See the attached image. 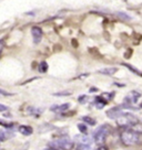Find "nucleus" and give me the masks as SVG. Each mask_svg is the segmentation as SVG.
I'll use <instances>...</instances> for the list:
<instances>
[{
    "mask_svg": "<svg viewBox=\"0 0 142 150\" xmlns=\"http://www.w3.org/2000/svg\"><path fill=\"white\" fill-rule=\"evenodd\" d=\"M120 139H121V142L124 146L132 147V146H136L139 144L140 136L138 134H136V132H133L132 130H130V129H124L120 134Z\"/></svg>",
    "mask_w": 142,
    "mask_h": 150,
    "instance_id": "1",
    "label": "nucleus"
},
{
    "mask_svg": "<svg viewBox=\"0 0 142 150\" xmlns=\"http://www.w3.org/2000/svg\"><path fill=\"white\" fill-rule=\"evenodd\" d=\"M115 122H117V125L119 127L124 128V129H129L132 125H134L136 122H139V119L133 114L124 112L122 116H120L118 119H115Z\"/></svg>",
    "mask_w": 142,
    "mask_h": 150,
    "instance_id": "2",
    "label": "nucleus"
},
{
    "mask_svg": "<svg viewBox=\"0 0 142 150\" xmlns=\"http://www.w3.org/2000/svg\"><path fill=\"white\" fill-rule=\"evenodd\" d=\"M51 148L56 150H72L75 147L73 141L68 139V138H61V139H57L50 142Z\"/></svg>",
    "mask_w": 142,
    "mask_h": 150,
    "instance_id": "3",
    "label": "nucleus"
},
{
    "mask_svg": "<svg viewBox=\"0 0 142 150\" xmlns=\"http://www.w3.org/2000/svg\"><path fill=\"white\" fill-rule=\"evenodd\" d=\"M108 127L103 125V126H100L98 128V130L95 131V141L98 146H104V142L107 140V137H108Z\"/></svg>",
    "mask_w": 142,
    "mask_h": 150,
    "instance_id": "4",
    "label": "nucleus"
},
{
    "mask_svg": "<svg viewBox=\"0 0 142 150\" xmlns=\"http://www.w3.org/2000/svg\"><path fill=\"white\" fill-rule=\"evenodd\" d=\"M123 114H124V112H123L121 106H117V107L110 108V109H108L107 112H105L107 117L110 118V119H118L120 116H122Z\"/></svg>",
    "mask_w": 142,
    "mask_h": 150,
    "instance_id": "5",
    "label": "nucleus"
},
{
    "mask_svg": "<svg viewBox=\"0 0 142 150\" xmlns=\"http://www.w3.org/2000/svg\"><path fill=\"white\" fill-rule=\"evenodd\" d=\"M141 97V93H139L137 91H131L130 93L126 96L124 102L128 105H132V104H137L139 102V99Z\"/></svg>",
    "mask_w": 142,
    "mask_h": 150,
    "instance_id": "6",
    "label": "nucleus"
},
{
    "mask_svg": "<svg viewBox=\"0 0 142 150\" xmlns=\"http://www.w3.org/2000/svg\"><path fill=\"white\" fill-rule=\"evenodd\" d=\"M31 34H32V39H33V42L36 44L40 43L41 39H42V30L39 28V27H32L31 29Z\"/></svg>",
    "mask_w": 142,
    "mask_h": 150,
    "instance_id": "7",
    "label": "nucleus"
},
{
    "mask_svg": "<svg viewBox=\"0 0 142 150\" xmlns=\"http://www.w3.org/2000/svg\"><path fill=\"white\" fill-rule=\"evenodd\" d=\"M70 107V104L66 103V104H61V105H53L50 107V110L55 112H66L67 109H69Z\"/></svg>",
    "mask_w": 142,
    "mask_h": 150,
    "instance_id": "8",
    "label": "nucleus"
},
{
    "mask_svg": "<svg viewBox=\"0 0 142 150\" xmlns=\"http://www.w3.org/2000/svg\"><path fill=\"white\" fill-rule=\"evenodd\" d=\"M75 139L80 145H85V146L90 145V138H89V136H87V135H78V136L75 137Z\"/></svg>",
    "mask_w": 142,
    "mask_h": 150,
    "instance_id": "9",
    "label": "nucleus"
},
{
    "mask_svg": "<svg viewBox=\"0 0 142 150\" xmlns=\"http://www.w3.org/2000/svg\"><path fill=\"white\" fill-rule=\"evenodd\" d=\"M100 74L103 75H113L114 73L118 72V69L117 67H105V69H101V70L98 71Z\"/></svg>",
    "mask_w": 142,
    "mask_h": 150,
    "instance_id": "10",
    "label": "nucleus"
},
{
    "mask_svg": "<svg viewBox=\"0 0 142 150\" xmlns=\"http://www.w3.org/2000/svg\"><path fill=\"white\" fill-rule=\"evenodd\" d=\"M19 132L24 135V136H30L33 132V129L30 126H24V125H22V126L19 127Z\"/></svg>",
    "mask_w": 142,
    "mask_h": 150,
    "instance_id": "11",
    "label": "nucleus"
},
{
    "mask_svg": "<svg viewBox=\"0 0 142 150\" xmlns=\"http://www.w3.org/2000/svg\"><path fill=\"white\" fill-rule=\"evenodd\" d=\"M129 129H130V130H132L133 132L138 134V135H141L142 134V124L138 122H136L134 125H132Z\"/></svg>",
    "mask_w": 142,
    "mask_h": 150,
    "instance_id": "12",
    "label": "nucleus"
},
{
    "mask_svg": "<svg viewBox=\"0 0 142 150\" xmlns=\"http://www.w3.org/2000/svg\"><path fill=\"white\" fill-rule=\"evenodd\" d=\"M123 66H126V67H128L129 70L131 71V72H133L134 74H137V75H139V76H142V73L140 72V71L138 70L137 67H134V66H132V65H130V64H128V63H121Z\"/></svg>",
    "mask_w": 142,
    "mask_h": 150,
    "instance_id": "13",
    "label": "nucleus"
},
{
    "mask_svg": "<svg viewBox=\"0 0 142 150\" xmlns=\"http://www.w3.org/2000/svg\"><path fill=\"white\" fill-rule=\"evenodd\" d=\"M105 104H107V102H105L102 97H97V98H95V106H97V108L101 109V108L104 107Z\"/></svg>",
    "mask_w": 142,
    "mask_h": 150,
    "instance_id": "14",
    "label": "nucleus"
},
{
    "mask_svg": "<svg viewBox=\"0 0 142 150\" xmlns=\"http://www.w3.org/2000/svg\"><path fill=\"white\" fill-rule=\"evenodd\" d=\"M27 112H28L29 115H39L42 110L39 109V108H34V107H31V106H30V107L27 108Z\"/></svg>",
    "mask_w": 142,
    "mask_h": 150,
    "instance_id": "15",
    "label": "nucleus"
},
{
    "mask_svg": "<svg viewBox=\"0 0 142 150\" xmlns=\"http://www.w3.org/2000/svg\"><path fill=\"white\" fill-rule=\"evenodd\" d=\"M82 120H83L85 124L90 125V126H95V122H97L95 119H93L92 117H90V116H85V117H82Z\"/></svg>",
    "mask_w": 142,
    "mask_h": 150,
    "instance_id": "16",
    "label": "nucleus"
},
{
    "mask_svg": "<svg viewBox=\"0 0 142 150\" xmlns=\"http://www.w3.org/2000/svg\"><path fill=\"white\" fill-rule=\"evenodd\" d=\"M10 136H11V135L9 134V131L8 130H1L0 131V141L7 140Z\"/></svg>",
    "mask_w": 142,
    "mask_h": 150,
    "instance_id": "17",
    "label": "nucleus"
},
{
    "mask_svg": "<svg viewBox=\"0 0 142 150\" xmlns=\"http://www.w3.org/2000/svg\"><path fill=\"white\" fill-rule=\"evenodd\" d=\"M48 71V64L47 62H41L40 64H39V72H41V73H46Z\"/></svg>",
    "mask_w": 142,
    "mask_h": 150,
    "instance_id": "18",
    "label": "nucleus"
},
{
    "mask_svg": "<svg viewBox=\"0 0 142 150\" xmlns=\"http://www.w3.org/2000/svg\"><path fill=\"white\" fill-rule=\"evenodd\" d=\"M115 14H117V16H119V17H120L121 19H123V20H126V21H130V20L132 19L130 16H129V14L124 13V12H117Z\"/></svg>",
    "mask_w": 142,
    "mask_h": 150,
    "instance_id": "19",
    "label": "nucleus"
},
{
    "mask_svg": "<svg viewBox=\"0 0 142 150\" xmlns=\"http://www.w3.org/2000/svg\"><path fill=\"white\" fill-rule=\"evenodd\" d=\"M71 95V92L69 91H63V92H58V93H55L53 96H57V97H61V96H69Z\"/></svg>",
    "mask_w": 142,
    "mask_h": 150,
    "instance_id": "20",
    "label": "nucleus"
},
{
    "mask_svg": "<svg viewBox=\"0 0 142 150\" xmlns=\"http://www.w3.org/2000/svg\"><path fill=\"white\" fill-rule=\"evenodd\" d=\"M78 128H79V130L81 131V134L82 135H87V126L83 125V124H78Z\"/></svg>",
    "mask_w": 142,
    "mask_h": 150,
    "instance_id": "21",
    "label": "nucleus"
},
{
    "mask_svg": "<svg viewBox=\"0 0 142 150\" xmlns=\"http://www.w3.org/2000/svg\"><path fill=\"white\" fill-rule=\"evenodd\" d=\"M87 99H88V96H87V95H81V96L78 97V100H79L80 103H85Z\"/></svg>",
    "mask_w": 142,
    "mask_h": 150,
    "instance_id": "22",
    "label": "nucleus"
},
{
    "mask_svg": "<svg viewBox=\"0 0 142 150\" xmlns=\"http://www.w3.org/2000/svg\"><path fill=\"white\" fill-rule=\"evenodd\" d=\"M78 150H90V146H85V145H79Z\"/></svg>",
    "mask_w": 142,
    "mask_h": 150,
    "instance_id": "23",
    "label": "nucleus"
},
{
    "mask_svg": "<svg viewBox=\"0 0 142 150\" xmlns=\"http://www.w3.org/2000/svg\"><path fill=\"white\" fill-rule=\"evenodd\" d=\"M0 95H2V96H12V94L9 93V92H6L4 89L0 88Z\"/></svg>",
    "mask_w": 142,
    "mask_h": 150,
    "instance_id": "24",
    "label": "nucleus"
},
{
    "mask_svg": "<svg viewBox=\"0 0 142 150\" xmlns=\"http://www.w3.org/2000/svg\"><path fill=\"white\" fill-rule=\"evenodd\" d=\"M6 110H8V107L2 105V104H0V112H6Z\"/></svg>",
    "mask_w": 142,
    "mask_h": 150,
    "instance_id": "25",
    "label": "nucleus"
},
{
    "mask_svg": "<svg viewBox=\"0 0 142 150\" xmlns=\"http://www.w3.org/2000/svg\"><path fill=\"white\" fill-rule=\"evenodd\" d=\"M93 150H108V147H105V146H99L97 149H93Z\"/></svg>",
    "mask_w": 142,
    "mask_h": 150,
    "instance_id": "26",
    "label": "nucleus"
},
{
    "mask_svg": "<svg viewBox=\"0 0 142 150\" xmlns=\"http://www.w3.org/2000/svg\"><path fill=\"white\" fill-rule=\"evenodd\" d=\"M44 150H56V149H53V148H51V147H50V148H46Z\"/></svg>",
    "mask_w": 142,
    "mask_h": 150,
    "instance_id": "27",
    "label": "nucleus"
},
{
    "mask_svg": "<svg viewBox=\"0 0 142 150\" xmlns=\"http://www.w3.org/2000/svg\"><path fill=\"white\" fill-rule=\"evenodd\" d=\"M140 107H141V108H142V103H141V105H140Z\"/></svg>",
    "mask_w": 142,
    "mask_h": 150,
    "instance_id": "28",
    "label": "nucleus"
},
{
    "mask_svg": "<svg viewBox=\"0 0 142 150\" xmlns=\"http://www.w3.org/2000/svg\"><path fill=\"white\" fill-rule=\"evenodd\" d=\"M1 42H2V40H0V43H1Z\"/></svg>",
    "mask_w": 142,
    "mask_h": 150,
    "instance_id": "29",
    "label": "nucleus"
}]
</instances>
